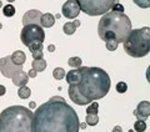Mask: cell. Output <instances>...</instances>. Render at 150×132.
Returning <instances> with one entry per match:
<instances>
[{"label":"cell","mask_w":150,"mask_h":132,"mask_svg":"<svg viewBox=\"0 0 150 132\" xmlns=\"http://www.w3.org/2000/svg\"><path fill=\"white\" fill-rule=\"evenodd\" d=\"M79 128L78 114L62 96H53L34 112L33 132H79Z\"/></svg>","instance_id":"obj_1"},{"label":"cell","mask_w":150,"mask_h":132,"mask_svg":"<svg viewBox=\"0 0 150 132\" xmlns=\"http://www.w3.org/2000/svg\"><path fill=\"white\" fill-rule=\"evenodd\" d=\"M81 81L78 85L69 86V97L76 105H89L108 95L110 90L111 80L105 70L100 67L80 66Z\"/></svg>","instance_id":"obj_2"},{"label":"cell","mask_w":150,"mask_h":132,"mask_svg":"<svg viewBox=\"0 0 150 132\" xmlns=\"http://www.w3.org/2000/svg\"><path fill=\"white\" fill-rule=\"evenodd\" d=\"M33 117L30 108L21 105L6 107L0 112V132H33Z\"/></svg>","instance_id":"obj_3"},{"label":"cell","mask_w":150,"mask_h":132,"mask_svg":"<svg viewBox=\"0 0 150 132\" xmlns=\"http://www.w3.org/2000/svg\"><path fill=\"white\" fill-rule=\"evenodd\" d=\"M131 31V21L130 18L124 13L119 11H108L101 16L98 24V34L101 35L104 32H112L116 36V40L124 42L126 36Z\"/></svg>","instance_id":"obj_4"},{"label":"cell","mask_w":150,"mask_h":132,"mask_svg":"<svg viewBox=\"0 0 150 132\" xmlns=\"http://www.w3.org/2000/svg\"><path fill=\"white\" fill-rule=\"evenodd\" d=\"M124 50L131 58H144L150 53V27L134 29L124 40Z\"/></svg>","instance_id":"obj_5"},{"label":"cell","mask_w":150,"mask_h":132,"mask_svg":"<svg viewBox=\"0 0 150 132\" xmlns=\"http://www.w3.org/2000/svg\"><path fill=\"white\" fill-rule=\"evenodd\" d=\"M80 10L86 15H104L116 4V0H76Z\"/></svg>","instance_id":"obj_6"},{"label":"cell","mask_w":150,"mask_h":132,"mask_svg":"<svg viewBox=\"0 0 150 132\" xmlns=\"http://www.w3.org/2000/svg\"><path fill=\"white\" fill-rule=\"evenodd\" d=\"M20 39L25 46H29L31 42H44L45 40V32L43 27L36 24H28L24 25L20 32Z\"/></svg>","instance_id":"obj_7"},{"label":"cell","mask_w":150,"mask_h":132,"mask_svg":"<svg viewBox=\"0 0 150 132\" xmlns=\"http://www.w3.org/2000/svg\"><path fill=\"white\" fill-rule=\"evenodd\" d=\"M21 70H23V66L14 64L10 56H4V58L0 59V71H1L3 76H5L8 79H13L14 75L19 71H21Z\"/></svg>","instance_id":"obj_8"},{"label":"cell","mask_w":150,"mask_h":132,"mask_svg":"<svg viewBox=\"0 0 150 132\" xmlns=\"http://www.w3.org/2000/svg\"><path fill=\"white\" fill-rule=\"evenodd\" d=\"M62 13H63V16L65 18L75 19L79 15V13H80V6H79L76 0H67V3L62 8Z\"/></svg>","instance_id":"obj_9"},{"label":"cell","mask_w":150,"mask_h":132,"mask_svg":"<svg viewBox=\"0 0 150 132\" xmlns=\"http://www.w3.org/2000/svg\"><path fill=\"white\" fill-rule=\"evenodd\" d=\"M41 16H43V14H41L39 10H29L24 14V16H23V24L24 25H28V24L40 25Z\"/></svg>","instance_id":"obj_10"},{"label":"cell","mask_w":150,"mask_h":132,"mask_svg":"<svg viewBox=\"0 0 150 132\" xmlns=\"http://www.w3.org/2000/svg\"><path fill=\"white\" fill-rule=\"evenodd\" d=\"M134 116H137L138 120L145 121L150 116V102L149 101H142L138 103L137 110L134 111Z\"/></svg>","instance_id":"obj_11"},{"label":"cell","mask_w":150,"mask_h":132,"mask_svg":"<svg viewBox=\"0 0 150 132\" xmlns=\"http://www.w3.org/2000/svg\"><path fill=\"white\" fill-rule=\"evenodd\" d=\"M65 79H67V82L69 84V86L78 85L79 82L81 81V71H80V69L70 70V71L65 75Z\"/></svg>","instance_id":"obj_12"},{"label":"cell","mask_w":150,"mask_h":132,"mask_svg":"<svg viewBox=\"0 0 150 132\" xmlns=\"http://www.w3.org/2000/svg\"><path fill=\"white\" fill-rule=\"evenodd\" d=\"M28 81H29V76H28V74L24 72L23 70L21 71H19V72H16L13 76V82H14L15 86H19V87L25 86V85L28 84Z\"/></svg>","instance_id":"obj_13"},{"label":"cell","mask_w":150,"mask_h":132,"mask_svg":"<svg viewBox=\"0 0 150 132\" xmlns=\"http://www.w3.org/2000/svg\"><path fill=\"white\" fill-rule=\"evenodd\" d=\"M54 22H55V16L53 14L50 13H45L43 14V16H41V21H40V25L41 27H51L54 26Z\"/></svg>","instance_id":"obj_14"},{"label":"cell","mask_w":150,"mask_h":132,"mask_svg":"<svg viewBox=\"0 0 150 132\" xmlns=\"http://www.w3.org/2000/svg\"><path fill=\"white\" fill-rule=\"evenodd\" d=\"M11 60H13V62L15 64V65H20V66H23L24 65V62L26 61V56H25V53L24 51H21V50H18V51H15L11 56Z\"/></svg>","instance_id":"obj_15"},{"label":"cell","mask_w":150,"mask_h":132,"mask_svg":"<svg viewBox=\"0 0 150 132\" xmlns=\"http://www.w3.org/2000/svg\"><path fill=\"white\" fill-rule=\"evenodd\" d=\"M31 69H34L36 72H41L46 69V61L44 59H39V60H34L31 62Z\"/></svg>","instance_id":"obj_16"},{"label":"cell","mask_w":150,"mask_h":132,"mask_svg":"<svg viewBox=\"0 0 150 132\" xmlns=\"http://www.w3.org/2000/svg\"><path fill=\"white\" fill-rule=\"evenodd\" d=\"M31 95V91H30V88L28 87V86H21V87H19V90H18V96L23 98V100H25V98H28Z\"/></svg>","instance_id":"obj_17"},{"label":"cell","mask_w":150,"mask_h":132,"mask_svg":"<svg viewBox=\"0 0 150 132\" xmlns=\"http://www.w3.org/2000/svg\"><path fill=\"white\" fill-rule=\"evenodd\" d=\"M85 122L89 126H95L99 124V116H98V114H89L85 119Z\"/></svg>","instance_id":"obj_18"},{"label":"cell","mask_w":150,"mask_h":132,"mask_svg":"<svg viewBox=\"0 0 150 132\" xmlns=\"http://www.w3.org/2000/svg\"><path fill=\"white\" fill-rule=\"evenodd\" d=\"M68 64H69V66H71V67L79 69L83 65V61L80 58H78V56H73V58H70L68 60Z\"/></svg>","instance_id":"obj_19"},{"label":"cell","mask_w":150,"mask_h":132,"mask_svg":"<svg viewBox=\"0 0 150 132\" xmlns=\"http://www.w3.org/2000/svg\"><path fill=\"white\" fill-rule=\"evenodd\" d=\"M63 30L67 35H73L75 30H76V26H75L74 22H65L64 26H63Z\"/></svg>","instance_id":"obj_20"},{"label":"cell","mask_w":150,"mask_h":132,"mask_svg":"<svg viewBox=\"0 0 150 132\" xmlns=\"http://www.w3.org/2000/svg\"><path fill=\"white\" fill-rule=\"evenodd\" d=\"M3 13L6 18H11V16H14V14H15V6H13L11 4H8V5L3 8Z\"/></svg>","instance_id":"obj_21"},{"label":"cell","mask_w":150,"mask_h":132,"mask_svg":"<svg viewBox=\"0 0 150 132\" xmlns=\"http://www.w3.org/2000/svg\"><path fill=\"white\" fill-rule=\"evenodd\" d=\"M146 130V124L143 120H137V122L134 124V131L135 132H144Z\"/></svg>","instance_id":"obj_22"},{"label":"cell","mask_w":150,"mask_h":132,"mask_svg":"<svg viewBox=\"0 0 150 132\" xmlns=\"http://www.w3.org/2000/svg\"><path fill=\"white\" fill-rule=\"evenodd\" d=\"M65 75L67 74H65V70L63 67H56L53 71V76H54L55 80H62V79L65 77Z\"/></svg>","instance_id":"obj_23"},{"label":"cell","mask_w":150,"mask_h":132,"mask_svg":"<svg viewBox=\"0 0 150 132\" xmlns=\"http://www.w3.org/2000/svg\"><path fill=\"white\" fill-rule=\"evenodd\" d=\"M43 42H38V41H35V42H31V44L28 46V49L30 50V53H34V51H43Z\"/></svg>","instance_id":"obj_24"},{"label":"cell","mask_w":150,"mask_h":132,"mask_svg":"<svg viewBox=\"0 0 150 132\" xmlns=\"http://www.w3.org/2000/svg\"><path fill=\"white\" fill-rule=\"evenodd\" d=\"M98 110H99V103L95 102V101H93L90 103V106H88L86 107V114H98Z\"/></svg>","instance_id":"obj_25"},{"label":"cell","mask_w":150,"mask_h":132,"mask_svg":"<svg viewBox=\"0 0 150 132\" xmlns=\"http://www.w3.org/2000/svg\"><path fill=\"white\" fill-rule=\"evenodd\" d=\"M105 44H106V49L109 51H115L119 46V41L118 40H109V41H106Z\"/></svg>","instance_id":"obj_26"},{"label":"cell","mask_w":150,"mask_h":132,"mask_svg":"<svg viewBox=\"0 0 150 132\" xmlns=\"http://www.w3.org/2000/svg\"><path fill=\"white\" fill-rule=\"evenodd\" d=\"M133 1H134V4H137V5L142 9L150 8V0H133Z\"/></svg>","instance_id":"obj_27"},{"label":"cell","mask_w":150,"mask_h":132,"mask_svg":"<svg viewBox=\"0 0 150 132\" xmlns=\"http://www.w3.org/2000/svg\"><path fill=\"white\" fill-rule=\"evenodd\" d=\"M116 91H118L119 93H124V92H126L128 91V85H126L125 82H118L116 84Z\"/></svg>","instance_id":"obj_28"},{"label":"cell","mask_w":150,"mask_h":132,"mask_svg":"<svg viewBox=\"0 0 150 132\" xmlns=\"http://www.w3.org/2000/svg\"><path fill=\"white\" fill-rule=\"evenodd\" d=\"M31 55H33V59H34V60L43 59V56H44L43 51H34V53H31Z\"/></svg>","instance_id":"obj_29"},{"label":"cell","mask_w":150,"mask_h":132,"mask_svg":"<svg viewBox=\"0 0 150 132\" xmlns=\"http://www.w3.org/2000/svg\"><path fill=\"white\" fill-rule=\"evenodd\" d=\"M111 10H112V11H119V13H124V6L121 5V4H119V3H118V4H115V5L111 8Z\"/></svg>","instance_id":"obj_30"},{"label":"cell","mask_w":150,"mask_h":132,"mask_svg":"<svg viewBox=\"0 0 150 132\" xmlns=\"http://www.w3.org/2000/svg\"><path fill=\"white\" fill-rule=\"evenodd\" d=\"M36 71H35V70L34 69H30L29 70V72H28V76H29V77H31V79H34V77H36Z\"/></svg>","instance_id":"obj_31"},{"label":"cell","mask_w":150,"mask_h":132,"mask_svg":"<svg viewBox=\"0 0 150 132\" xmlns=\"http://www.w3.org/2000/svg\"><path fill=\"white\" fill-rule=\"evenodd\" d=\"M5 92H6V88L4 85H0V96H4L5 95Z\"/></svg>","instance_id":"obj_32"},{"label":"cell","mask_w":150,"mask_h":132,"mask_svg":"<svg viewBox=\"0 0 150 132\" xmlns=\"http://www.w3.org/2000/svg\"><path fill=\"white\" fill-rule=\"evenodd\" d=\"M146 80H148V82L150 84V65L148 66V69H146Z\"/></svg>","instance_id":"obj_33"},{"label":"cell","mask_w":150,"mask_h":132,"mask_svg":"<svg viewBox=\"0 0 150 132\" xmlns=\"http://www.w3.org/2000/svg\"><path fill=\"white\" fill-rule=\"evenodd\" d=\"M111 132H124V131H123V128H121L120 126H115V127H114V130H112Z\"/></svg>","instance_id":"obj_34"},{"label":"cell","mask_w":150,"mask_h":132,"mask_svg":"<svg viewBox=\"0 0 150 132\" xmlns=\"http://www.w3.org/2000/svg\"><path fill=\"white\" fill-rule=\"evenodd\" d=\"M48 51H49V53H54V51H55V46L54 45H49L48 46Z\"/></svg>","instance_id":"obj_35"},{"label":"cell","mask_w":150,"mask_h":132,"mask_svg":"<svg viewBox=\"0 0 150 132\" xmlns=\"http://www.w3.org/2000/svg\"><path fill=\"white\" fill-rule=\"evenodd\" d=\"M73 22L75 24V26H76V27H79V26H80V20H78V19H75V20H74Z\"/></svg>","instance_id":"obj_36"},{"label":"cell","mask_w":150,"mask_h":132,"mask_svg":"<svg viewBox=\"0 0 150 132\" xmlns=\"http://www.w3.org/2000/svg\"><path fill=\"white\" fill-rule=\"evenodd\" d=\"M86 126H88L86 122H83V124H80V128H81V130H85V128H86Z\"/></svg>","instance_id":"obj_37"},{"label":"cell","mask_w":150,"mask_h":132,"mask_svg":"<svg viewBox=\"0 0 150 132\" xmlns=\"http://www.w3.org/2000/svg\"><path fill=\"white\" fill-rule=\"evenodd\" d=\"M29 106H30V108H35V107H36V105H35L34 101H31V102L29 103Z\"/></svg>","instance_id":"obj_38"},{"label":"cell","mask_w":150,"mask_h":132,"mask_svg":"<svg viewBox=\"0 0 150 132\" xmlns=\"http://www.w3.org/2000/svg\"><path fill=\"white\" fill-rule=\"evenodd\" d=\"M62 16H60V14H58V15H55V19H60Z\"/></svg>","instance_id":"obj_39"},{"label":"cell","mask_w":150,"mask_h":132,"mask_svg":"<svg viewBox=\"0 0 150 132\" xmlns=\"http://www.w3.org/2000/svg\"><path fill=\"white\" fill-rule=\"evenodd\" d=\"M8 1H9V4H10V3H14L15 0H8Z\"/></svg>","instance_id":"obj_40"},{"label":"cell","mask_w":150,"mask_h":132,"mask_svg":"<svg viewBox=\"0 0 150 132\" xmlns=\"http://www.w3.org/2000/svg\"><path fill=\"white\" fill-rule=\"evenodd\" d=\"M3 6V3H1V0H0V8H1Z\"/></svg>","instance_id":"obj_41"},{"label":"cell","mask_w":150,"mask_h":132,"mask_svg":"<svg viewBox=\"0 0 150 132\" xmlns=\"http://www.w3.org/2000/svg\"><path fill=\"white\" fill-rule=\"evenodd\" d=\"M1 27H3V25H1V24H0V29H1Z\"/></svg>","instance_id":"obj_42"}]
</instances>
